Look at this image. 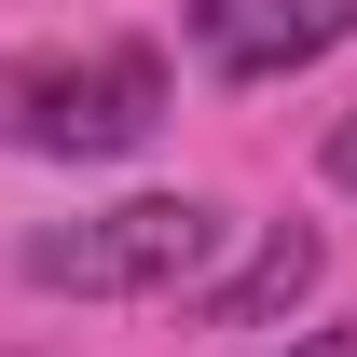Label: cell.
<instances>
[{
  "mask_svg": "<svg viewBox=\"0 0 357 357\" xmlns=\"http://www.w3.org/2000/svg\"><path fill=\"white\" fill-rule=\"evenodd\" d=\"M289 357H357V330H303V344H289Z\"/></svg>",
  "mask_w": 357,
  "mask_h": 357,
  "instance_id": "8992f818",
  "label": "cell"
},
{
  "mask_svg": "<svg viewBox=\"0 0 357 357\" xmlns=\"http://www.w3.org/2000/svg\"><path fill=\"white\" fill-rule=\"evenodd\" d=\"M220 248H234V220L206 192H124L96 220L28 234V289H69V303H178V289H206Z\"/></svg>",
  "mask_w": 357,
  "mask_h": 357,
  "instance_id": "6da1fadb",
  "label": "cell"
},
{
  "mask_svg": "<svg viewBox=\"0 0 357 357\" xmlns=\"http://www.w3.org/2000/svg\"><path fill=\"white\" fill-rule=\"evenodd\" d=\"M330 178H344V192H357V124H330Z\"/></svg>",
  "mask_w": 357,
  "mask_h": 357,
  "instance_id": "5b68a950",
  "label": "cell"
},
{
  "mask_svg": "<svg viewBox=\"0 0 357 357\" xmlns=\"http://www.w3.org/2000/svg\"><path fill=\"white\" fill-rule=\"evenodd\" d=\"M165 124V55L151 42H96V55H28L0 69V137L55 151V165H110Z\"/></svg>",
  "mask_w": 357,
  "mask_h": 357,
  "instance_id": "7a4b0ae2",
  "label": "cell"
},
{
  "mask_svg": "<svg viewBox=\"0 0 357 357\" xmlns=\"http://www.w3.org/2000/svg\"><path fill=\"white\" fill-rule=\"evenodd\" d=\"M330 42H357V0H192V55L220 83H289Z\"/></svg>",
  "mask_w": 357,
  "mask_h": 357,
  "instance_id": "3957f363",
  "label": "cell"
},
{
  "mask_svg": "<svg viewBox=\"0 0 357 357\" xmlns=\"http://www.w3.org/2000/svg\"><path fill=\"white\" fill-rule=\"evenodd\" d=\"M316 275H330V248H316V220H275L261 248H248V261H234L220 289H192V303H206V330H261V316H289V303H303Z\"/></svg>",
  "mask_w": 357,
  "mask_h": 357,
  "instance_id": "277c9868",
  "label": "cell"
}]
</instances>
